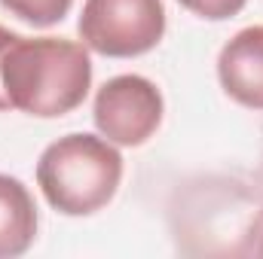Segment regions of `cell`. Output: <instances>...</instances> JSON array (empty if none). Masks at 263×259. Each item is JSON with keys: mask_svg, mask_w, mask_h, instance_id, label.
Masks as SVG:
<instances>
[{"mask_svg": "<svg viewBox=\"0 0 263 259\" xmlns=\"http://www.w3.org/2000/svg\"><path fill=\"white\" fill-rule=\"evenodd\" d=\"M9 110L59 119L77 110L92 89L86 43L65 37H15L0 61Z\"/></svg>", "mask_w": 263, "mask_h": 259, "instance_id": "cell-1", "label": "cell"}, {"mask_svg": "<svg viewBox=\"0 0 263 259\" xmlns=\"http://www.w3.org/2000/svg\"><path fill=\"white\" fill-rule=\"evenodd\" d=\"M123 156L117 143L95 134H65L52 140L37 162V186L52 210L89 217L120 189Z\"/></svg>", "mask_w": 263, "mask_h": 259, "instance_id": "cell-2", "label": "cell"}, {"mask_svg": "<svg viewBox=\"0 0 263 259\" xmlns=\"http://www.w3.org/2000/svg\"><path fill=\"white\" fill-rule=\"evenodd\" d=\"M86 49L104 58H135L159 46L165 34L162 0H86L77 21Z\"/></svg>", "mask_w": 263, "mask_h": 259, "instance_id": "cell-3", "label": "cell"}, {"mask_svg": "<svg viewBox=\"0 0 263 259\" xmlns=\"http://www.w3.org/2000/svg\"><path fill=\"white\" fill-rule=\"evenodd\" d=\"M162 113H165L162 92L156 89V82L138 73H120L107 79L98 89L92 107L95 128L117 146L147 143L159 128Z\"/></svg>", "mask_w": 263, "mask_h": 259, "instance_id": "cell-4", "label": "cell"}, {"mask_svg": "<svg viewBox=\"0 0 263 259\" xmlns=\"http://www.w3.org/2000/svg\"><path fill=\"white\" fill-rule=\"evenodd\" d=\"M217 79L236 104L263 110V25L242 28L227 40L217 55Z\"/></svg>", "mask_w": 263, "mask_h": 259, "instance_id": "cell-5", "label": "cell"}, {"mask_svg": "<svg viewBox=\"0 0 263 259\" xmlns=\"http://www.w3.org/2000/svg\"><path fill=\"white\" fill-rule=\"evenodd\" d=\"M37 238V204L18 177L0 174V259L28 253Z\"/></svg>", "mask_w": 263, "mask_h": 259, "instance_id": "cell-6", "label": "cell"}, {"mask_svg": "<svg viewBox=\"0 0 263 259\" xmlns=\"http://www.w3.org/2000/svg\"><path fill=\"white\" fill-rule=\"evenodd\" d=\"M0 6L34 28H52L70 12L73 0H0Z\"/></svg>", "mask_w": 263, "mask_h": 259, "instance_id": "cell-7", "label": "cell"}, {"mask_svg": "<svg viewBox=\"0 0 263 259\" xmlns=\"http://www.w3.org/2000/svg\"><path fill=\"white\" fill-rule=\"evenodd\" d=\"M184 9H190L199 18H208V21H223V18H233L245 9L248 0H178Z\"/></svg>", "mask_w": 263, "mask_h": 259, "instance_id": "cell-8", "label": "cell"}, {"mask_svg": "<svg viewBox=\"0 0 263 259\" xmlns=\"http://www.w3.org/2000/svg\"><path fill=\"white\" fill-rule=\"evenodd\" d=\"M18 34H12L9 28H3L0 25V61H3V52H6V46L15 40ZM0 110H9V101H6V95H3V82H0Z\"/></svg>", "mask_w": 263, "mask_h": 259, "instance_id": "cell-9", "label": "cell"}, {"mask_svg": "<svg viewBox=\"0 0 263 259\" xmlns=\"http://www.w3.org/2000/svg\"><path fill=\"white\" fill-rule=\"evenodd\" d=\"M260 235H263V232H260ZM257 253H260V256H263V241H260V247H257Z\"/></svg>", "mask_w": 263, "mask_h": 259, "instance_id": "cell-10", "label": "cell"}]
</instances>
